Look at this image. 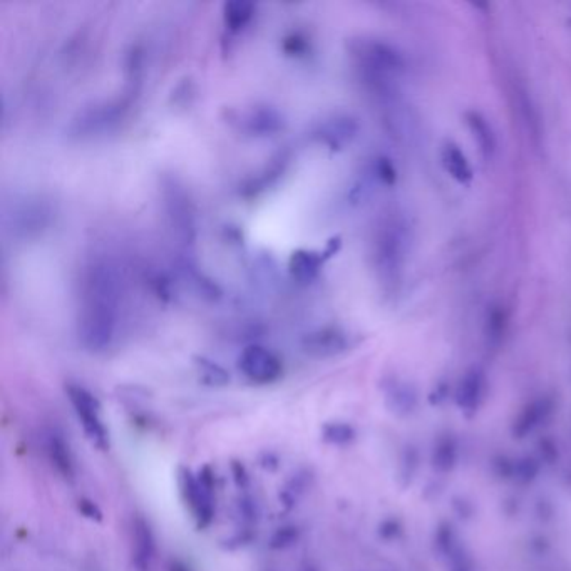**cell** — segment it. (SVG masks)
<instances>
[{
	"instance_id": "6da1fadb",
	"label": "cell",
	"mask_w": 571,
	"mask_h": 571,
	"mask_svg": "<svg viewBox=\"0 0 571 571\" xmlns=\"http://www.w3.org/2000/svg\"><path fill=\"white\" fill-rule=\"evenodd\" d=\"M121 281L108 260H93L81 280L77 337L89 352H104L116 337Z\"/></svg>"
},
{
	"instance_id": "7a4b0ae2",
	"label": "cell",
	"mask_w": 571,
	"mask_h": 571,
	"mask_svg": "<svg viewBox=\"0 0 571 571\" xmlns=\"http://www.w3.org/2000/svg\"><path fill=\"white\" fill-rule=\"evenodd\" d=\"M134 93L136 89L128 87L122 98L96 103L79 111L67 128L69 138L83 141L112 131L126 118L133 103Z\"/></svg>"
},
{
	"instance_id": "3957f363",
	"label": "cell",
	"mask_w": 571,
	"mask_h": 571,
	"mask_svg": "<svg viewBox=\"0 0 571 571\" xmlns=\"http://www.w3.org/2000/svg\"><path fill=\"white\" fill-rule=\"evenodd\" d=\"M66 394L73 404L74 413L85 431V438L99 451L110 450V431L104 424L98 397L79 384H67Z\"/></svg>"
},
{
	"instance_id": "277c9868",
	"label": "cell",
	"mask_w": 571,
	"mask_h": 571,
	"mask_svg": "<svg viewBox=\"0 0 571 571\" xmlns=\"http://www.w3.org/2000/svg\"><path fill=\"white\" fill-rule=\"evenodd\" d=\"M182 496L193 514L198 528H207L215 516V481L210 469L193 474L190 469L180 471Z\"/></svg>"
},
{
	"instance_id": "5b68a950",
	"label": "cell",
	"mask_w": 571,
	"mask_h": 571,
	"mask_svg": "<svg viewBox=\"0 0 571 571\" xmlns=\"http://www.w3.org/2000/svg\"><path fill=\"white\" fill-rule=\"evenodd\" d=\"M161 192L171 228L183 244H192L195 240L196 233L195 210L190 196L184 192V186H182L178 180L165 176Z\"/></svg>"
},
{
	"instance_id": "8992f818",
	"label": "cell",
	"mask_w": 571,
	"mask_h": 571,
	"mask_svg": "<svg viewBox=\"0 0 571 571\" xmlns=\"http://www.w3.org/2000/svg\"><path fill=\"white\" fill-rule=\"evenodd\" d=\"M227 120L240 133L256 138L273 136L285 128L283 114L268 104H255L246 110H230Z\"/></svg>"
},
{
	"instance_id": "52a82bcc",
	"label": "cell",
	"mask_w": 571,
	"mask_h": 571,
	"mask_svg": "<svg viewBox=\"0 0 571 571\" xmlns=\"http://www.w3.org/2000/svg\"><path fill=\"white\" fill-rule=\"evenodd\" d=\"M238 369L245 379L256 386L273 384L283 374V364L279 355L258 343L245 347L238 357Z\"/></svg>"
},
{
	"instance_id": "ba28073f",
	"label": "cell",
	"mask_w": 571,
	"mask_h": 571,
	"mask_svg": "<svg viewBox=\"0 0 571 571\" xmlns=\"http://www.w3.org/2000/svg\"><path fill=\"white\" fill-rule=\"evenodd\" d=\"M50 221V208L40 200H27L22 205L13 208L11 215V228L15 235L31 236L44 230Z\"/></svg>"
},
{
	"instance_id": "9c48e42d",
	"label": "cell",
	"mask_w": 571,
	"mask_h": 571,
	"mask_svg": "<svg viewBox=\"0 0 571 571\" xmlns=\"http://www.w3.org/2000/svg\"><path fill=\"white\" fill-rule=\"evenodd\" d=\"M355 134H357L355 120H352L351 116H334L317 124L316 129L312 131V139L335 151V149H342L347 143H351Z\"/></svg>"
},
{
	"instance_id": "30bf717a",
	"label": "cell",
	"mask_w": 571,
	"mask_h": 571,
	"mask_svg": "<svg viewBox=\"0 0 571 571\" xmlns=\"http://www.w3.org/2000/svg\"><path fill=\"white\" fill-rule=\"evenodd\" d=\"M339 244H341L339 240H334L324 252H314V250L293 252L290 262H289V268H290L293 279L297 280L299 283H304V285L314 281L320 268L324 265V262L327 260L328 256L335 255Z\"/></svg>"
},
{
	"instance_id": "8fae6325",
	"label": "cell",
	"mask_w": 571,
	"mask_h": 571,
	"mask_svg": "<svg viewBox=\"0 0 571 571\" xmlns=\"http://www.w3.org/2000/svg\"><path fill=\"white\" fill-rule=\"evenodd\" d=\"M305 353L317 359H326L343 352L347 347V337L339 328L324 327L307 334L302 341Z\"/></svg>"
},
{
	"instance_id": "7c38bea8",
	"label": "cell",
	"mask_w": 571,
	"mask_h": 571,
	"mask_svg": "<svg viewBox=\"0 0 571 571\" xmlns=\"http://www.w3.org/2000/svg\"><path fill=\"white\" fill-rule=\"evenodd\" d=\"M156 555V538L151 530V524L143 518L136 516L133 522V561L138 571H147Z\"/></svg>"
},
{
	"instance_id": "4fadbf2b",
	"label": "cell",
	"mask_w": 571,
	"mask_h": 571,
	"mask_svg": "<svg viewBox=\"0 0 571 571\" xmlns=\"http://www.w3.org/2000/svg\"><path fill=\"white\" fill-rule=\"evenodd\" d=\"M289 163H290V156H289L287 151L273 156L263 170L256 173L255 176H252V178H248L245 182L244 186H242V195L252 198V196L263 193L272 184L279 182L280 176L287 170Z\"/></svg>"
},
{
	"instance_id": "5bb4252c",
	"label": "cell",
	"mask_w": 571,
	"mask_h": 571,
	"mask_svg": "<svg viewBox=\"0 0 571 571\" xmlns=\"http://www.w3.org/2000/svg\"><path fill=\"white\" fill-rule=\"evenodd\" d=\"M48 452H49L50 461L56 466L58 473L66 479H73L74 474H76L73 452H71L69 444L61 438V434L50 433L49 439H48Z\"/></svg>"
},
{
	"instance_id": "9a60e30c",
	"label": "cell",
	"mask_w": 571,
	"mask_h": 571,
	"mask_svg": "<svg viewBox=\"0 0 571 571\" xmlns=\"http://www.w3.org/2000/svg\"><path fill=\"white\" fill-rule=\"evenodd\" d=\"M255 15V4L248 0H231L223 7V21L231 32H240Z\"/></svg>"
},
{
	"instance_id": "2e32d148",
	"label": "cell",
	"mask_w": 571,
	"mask_h": 571,
	"mask_svg": "<svg viewBox=\"0 0 571 571\" xmlns=\"http://www.w3.org/2000/svg\"><path fill=\"white\" fill-rule=\"evenodd\" d=\"M196 367L201 379L210 386H225L230 382V374L221 365L210 361L207 357H196Z\"/></svg>"
},
{
	"instance_id": "e0dca14e",
	"label": "cell",
	"mask_w": 571,
	"mask_h": 571,
	"mask_svg": "<svg viewBox=\"0 0 571 571\" xmlns=\"http://www.w3.org/2000/svg\"><path fill=\"white\" fill-rule=\"evenodd\" d=\"M351 438V429L343 424H327L324 427V439L332 444H341Z\"/></svg>"
},
{
	"instance_id": "ac0fdd59",
	"label": "cell",
	"mask_w": 571,
	"mask_h": 571,
	"mask_svg": "<svg viewBox=\"0 0 571 571\" xmlns=\"http://www.w3.org/2000/svg\"><path fill=\"white\" fill-rule=\"evenodd\" d=\"M283 49H285L287 54H290V56H302V54H305L307 49H308V42H307V39L300 36V34H292V36L285 39Z\"/></svg>"
},
{
	"instance_id": "d6986e66",
	"label": "cell",
	"mask_w": 571,
	"mask_h": 571,
	"mask_svg": "<svg viewBox=\"0 0 571 571\" xmlns=\"http://www.w3.org/2000/svg\"><path fill=\"white\" fill-rule=\"evenodd\" d=\"M297 540V531L293 528H280L279 531L272 538V547L285 548L290 547Z\"/></svg>"
},
{
	"instance_id": "ffe728a7",
	"label": "cell",
	"mask_w": 571,
	"mask_h": 571,
	"mask_svg": "<svg viewBox=\"0 0 571 571\" xmlns=\"http://www.w3.org/2000/svg\"><path fill=\"white\" fill-rule=\"evenodd\" d=\"M170 571H192L182 561H171Z\"/></svg>"
}]
</instances>
